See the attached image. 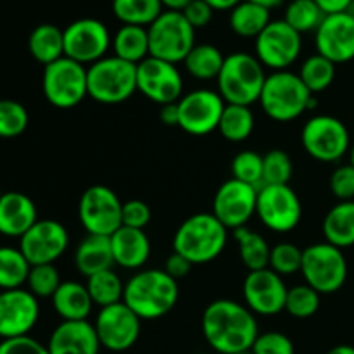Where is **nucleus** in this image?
<instances>
[{"label":"nucleus","instance_id":"obj_1","mask_svg":"<svg viewBox=\"0 0 354 354\" xmlns=\"http://www.w3.org/2000/svg\"><path fill=\"white\" fill-rule=\"evenodd\" d=\"M201 328L209 348L218 354L251 351L259 335L254 313L245 304L232 299H216L207 304Z\"/></svg>","mask_w":354,"mask_h":354},{"label":"nucleus","instance_id":"obj_2","mask_svg":"<svg viewBox=\"0 0 354 354\" xmlns=\"http://www.w3.org/2000/svg\"><path fill=\"white\" fill-rule=\"evenodd\" d=\"M178 296V282L165 270H142L124 283L123 303L140 320H158L175 308Z\"/></svg>","mask_w":354,"mask_h":354},{"label":"nucleus","instance_id":"obj_3","mask_svg":"<svg viewBox=\"0 0 354 354\" xmlns=\"http://www.w3.org/2000/svg\"><path fill=\"white\" fill-rule=\"evenodd\" d=\"M227 230L213 213L192 214L176 228L173 252L182 254L192 265H207L227 248Z\"/></svg>","mask_w":354,"mask_h":354},{"label":"nucleus","instance_id":"obj_4","mask_svg":"<svg viewBox=\"0 0 354 354\" xmlns=\"http://www.w3.org/2000/svg\"><path fill=\"white\" fill-rule=\"evenodd\" d=\"M263 111L279 123L297 120L303 113L318 106V100L301 82L299 75L290 71H273L266 76L261 97Z\"/></svg>","mask_w":354,"mask_h":354},{"label":"nucleus","instance_id":"obj_5","mask_svg":"<svg viewBox=\"0 0 354 354\" xmlns=\"http://www.w3.org/2000/svg\"><path fill=\"white\" fill-rule=\"evenodd\" d=\"M265 68L256 55L234 52L225 55L223 68L218 75V93L227 104L251 106L258 102L265 86Z\"/></svg>","mask_w":354,"mask_h":354},{"label":"nucleus","instance_id":"obj_6","mask_svg":"<svg viewBox=\"0 0 354 354\" xmlns=\"http://www.w3.org/2000/svg\"><path fill=\"white\" fill-rule=\"evenodd\" d=\"M88 97L100 104H121L130 99L137 90V66L106 55L86 68Z\"/></svg>","mask_w":354,"mask_h":354},{"label":"nucleus","instance_id":"obj_7","mask_svg":"<svg viewBox=\"0 0 354 354\" xmlns=\"http://www.w3.org/2000/svg\"><path fill=\"white\" fill-rule=\"evenodd\" d=\"M301 273L304 282L318 294H334L348 280V261L342 249L328 242H318L303 249Z\"/></svg>","mask_w":354,"mask_h":354},{"label":"nucleus","instance_id":"obj_8","mask_svg":"<svg viewBox=\"0 0 354 354\" xmlns=\"http://www.w3.org/2000/svg\"><path fill=\"white\" fill-rule=\"evenodd\" d=\"M147 31L152 57L171 64L185 61L189 52L196 47V30L190 26L185 16L176 10H162Z\"/></svg>","mask_w":354,"mask_h":354},{"label":"nucleus","instance_id":"obj_9","mask_svg":"<svg viewBox=\"0 0 354 354\" xmlns=\"http://www.w3.org/2000/svg\"><path fill=\"white\" fill-rule=\"evenodd\" d=\"M41 90L48 102L59 109H71L85 97H88V80L86 68L69 57L45 66L41 76Z\"/></svg>","mask_w":354,"mask_h":354},{"label":"nucleus","instance_id":"obj_10","mask_svg":"<svg viewBox=\"0 0 354 354\" xmlns=\"http://www.w3.org/2000/svg\"><path fill=\"white\" fill-rule=\"evenodd\" d=\"M304 151L320 162H337L351 149L349 130L339 118L318 114L310 118L301 130Z\"/></svg>","mask_w":354,"mask_h":354},{"label":"nucleus","instance_id":"obj_11","mask_svg":"<svg viewBox=\"0 0 354 354\" xmlns=\"http://www.w3.org/2000/svg\"><path fill=\"white\" fill-rule=\"evenodd\" d=\"M78 218L88 235L111 237L123 227V203L109 187L92 185L80 197Z\"/></svg>","mask_w":354,"mask_h":354},{"label":"nucleus","instance_id":"obj_12","mask_svg":"<svg viewBox=\"0 0 354 354\" xmlns=\"http://www.w3.org/2000/svg\"><path fill=\"white\" fill-rule=\"evenodd\" d=\"M256 214L268 230L287 234L301 223L303 206L290 185H263L258 189Z\"/></svg>","mask_w":354,"mask_h":354},{"label":"nucleus","instance_id":"obj_13","mask_svg":"<svg viewBox=\"0 0 354 354\" xmlns=\"http://www.w3.org/2000/svg\"><path fill=\"white\" fill-rule=\"evenodd\" d=\"M303 40L301 35L283 19H275L254 40V55L263 68L286 71L299 59Z\"/></svg>","mask_w":354,"mask_h":354},{"label":"nucleus","instance_id":"obj_14","mask_svg":"<svg viewBox=\"0 0 354 354\" xmlns=\"http://www.w3.org/2000/svg\"><path fill=\"white\" fill-rule=\"evenodd\" d=\"M111 44L113 37L107 26L93 17L73 21L64 30V55L83 66L106 57Z\"/></svg>","mask_w":354,"mask_h":354},{"label":"nucleus","instance_id":"obj_15","mask_svg":"<svg viewBox=\"0 0 354 354\" xmlns=\"http://www.w3.org/2000/svg\"><path fill=\"white\" fill-rule=\"evenodd\" d=\"M93 327L104 349L123 353L137 344L140 337L142 320L121 301V303L100 308Z\"/></svg>","mask_w":354,"mask_h":354},{"label":"nucleus","instance_id":"obj_16","mask_svg":"<svg viewBox=\"0 0 354 354\" xmlns=\"http://www.w3.org/2000/svg\"><path fill=\"white\" fill-rule=\"evenodd\" d=\"M225 106L227 102L214 90H192L178 100V127L194 137L213 133L218 130Z\"/></svg>","mask_w":354,"mask_h":354},{"label":"nucleus","instance_id":"obj_17","mask_svg":"<svg viewBox=\"0 0 354 354\" xmlns=\"http://www.w3.org/2000/svg\"><path fill=\"white\" fill-rule=\"evenodd\" d=\"M137 90L152 102H178L183 95V78L176 64L149 55L137 64Z\"/></svg>","mask_w":354,"mask_h":354},{"label":"nucleus","instance_id":"obj_18","mask_svg":"<svg viewBox=\"0 0 354 354\" xmlns=\"http://www.w3.org/2000/svg\"><path fill=\"white\" fill-rule=\"evenodd\" d=\"M256 204H258V189L249 183L230 178L218 187L213 197L211 213L220 220L223 227L239 230L245 227L256 214Z\"/></svg>","mask_w":354,"mask_h":354},{"label":"nucleus","instance_id":"obj_19","mask_svg":"<svg viewBox=\"0 0 354 354\" xmlns=\"http://www.w3.org/2000/svg\"><path fill=\"white\" fill-rule=\"evenodd\" d=\"M69 245V234L57 220H38L23 237L19 249L31 266L54 265Z\"/></svg>","mask_w":354,"mask_h":354},{"label":"nucleus","instance_id":"obj_20","mask_svg":"<svg viewBox=\"0 0 354 354\" xmlns=\"http://www.w3.org/2000/svg\"><path fill=\"white\" fill-rule=\"evenodd\" d=\"M287 292L289 289L282 277L270 268L249 272L242 286L245 306L259 317H273L286 311Z\"/></svg>","mask_w":354,"mask_h":354},{"label":"nucleus","instance_id":"obj_21","mask_svg":"<svg viewBox=\"0 0 354 354\" xmlns=\"http://www.w3.org/2000/svg\"><path fill=\"white\" fill-rule=\"evenodd\" d=\"M40 317V304L26 289L0 290V337L30 335Z\"/></svg>","mask_w":354,"mask_h":354},{"label":"nucleus","instance_id":"obj_22","mask_svg":"<svg viewBox=\"0 0 354 354\" xmlns=\"http://www.w3.org/2000/svg\"><path fill=\"white\" fill-rule=\"evenodd\" d=\"M317 54L328 61L344 64L354 59V14L353 10L325 16L315 31Z\"/></svg>","mask_w":354,"mask_h":354},{"label":"nucleus","instance_id":"obj_23","mask_svg":"<svg viewBox=\"0 0 354 354\" xmlns=\"http://www.w3.org/2000/svg\"><path fill=\"white\" fill-rule=\"evenodd\" d=\"M50 354H99L100 342L95 327L88 320L62 322L47 342Z\"/></svg>","mask_w":354,"mask_h":354},{"label":"nucleus","instance_id":"obj_24","mask_svg":"<svg viewBox=\"0 0 354 354\" xmlns=\"http://www.w3.org/2000/svg\"><path fill=\"white\" fill-rule=\"evenodd\" d=\"M37 221V206L26 194L12 190L0 196V234L21 239Z\"/></svg>","mask_w":354,"mask_h":354},{"label":"nucleus","instance_id":"obj_25","mask_svg":"<svg viewBox=\"0 0 354 354\" xmlns=\"http://www.w3.org/2000/svg\"><path fill=\"white\" fill-rule=\"evenodd\" d=\"M114 265L124 270H138L149 261L151 241L144 230L121 227L111 235Z\"/></svg>","mask_w":354,"mask_h":354},{"label":"nucleus","instance_id":"obj_26","mask_svg":"<svg viewBox=\"0 0 354 354\" xmlns=\"http://www.w3.org/2000/svg\"><path fill=\"white\" fill-rule=\"evenodd\" d=\"M52 306L55 313L62 318V322H82L88 320L93 301L86 286L75 280H68V282H62L52 296Z\"/></svg>","mask_w":354,"mask_h":354},{"label":"nucleus","instance_id":"obj_27","mask_svg":"<svg viewBox=\"0 0 354 354\" xmlns=\"http://www.w3.org/2000/svg\"><path fill=\"white\" fill-rule=\"evenodd\" d=\"M114 265L111 237L86 235L75 251V266L86 279L95 273L111 270Z\"/></svg>","mask_w":354,"mask_h":354},{"label":"nucleus","instance_id":"obj_28","mask_svg":"<svg viewBox=\"0 0 354 354\" xmlns=\"http://www.w3.org/2000/svg\"><path fill=\"white\" fill-rule=\"evenodd\" d=\"M325 242L339 249L354 245V201H341L324 218Z\"/></svg>","mask_w":354,"mask_h":354},{"label":"nucleus","instance_id":"obj_29","mask_svg":"<svg viewBox=\"0 0 354 354\" xmlns=\"http://www.w3.org/2000/svg\"><path fill=\"white\" fill-rule=\"evenodd\" d=\"M28 48L35 61L48 66L64 57V30L55 24H38L28 38Z\"/></svg>","mask_w":354,"mask_h":354},{"label":"nucleus","instance_id":"obj_30","mask_svg":"<svg viewBox=\"0 0 354 354\" xmlns=\"http://www.w3.org/2000/svg\"><path fill=\"white\" fill-rule=\"evenodd\" d=\"M113 55L130 62V64H140L142 61L151 55L149 50V31L147 28L130 26L123 24L113 37Z\"/></svg>","mask_w":354,"mask_h":354},{"label":"nucleus","instance_id":"obj_31","mask_svg":"<svg viewBox=\"0 0 354 354\" xmlns=\"http://www.w3.org/2000/svg\"><path fill=\"white\" fill-rule=\"evenodd\" d=\"M228 23L237 37L256 40L259 33L272 23V17H270V9L266 7L251 2V0H242L239 6L230 10Z\"/></svg>","mask_w":354,"mask_h":354},{"label":"nucleus","instance_id":"obj_32","mask_svg":"<svg viewBox=\"0 0 354 354\" xmlns=\"http://www.w3.org/2000/svg\"><path fill=\"white\" fill-rule=\"evenodd\" d=\"M225 55L218 47L211 44H196V47L189 52V55L183 61L187 73L196 80H216L223 68Z\"/></svg>","mask_w":354,"mask_h":354},{"label":"nucleus","instance_id":"obj_33","mask_svg":"<svg viewBox=\"0 0 354 354\" xmlns=\"http://www.w3.org/2000/svg\"><path fill=\"white\" fill-rule=\"evenodd\" d=\"M161 0H113V14L121 24L149 28L162 14Z\"/></svg>","mask_w":354,"mask_h":354},{"label":"nucleus","instance_id":"obj_34","mask_svg":"<svg viewBox=\"0 0 354 354\" xmlns=\"http://www.w3.org/2000/svg\"><path fill=\"white\" fill-rule=\"evenodd\" d=\"M235 241L239 245V256L241 261L249 272H258V270L268 268L270 251L272 248L268 242L254 230H249L248 227H242L235 230Z\"/></svg>","mask_w":354,"mask_h":354},{"label":"nucleus","instance_id":"obj_35","mask_svg":"<svg viewBox=\"0 0 354 354\" xmlns=\"http://www.w3.org/2000/svg\"><path fill=\"white\" fill-rule=\"evenodd\" d=\"M252 130H254V114L248 106H237V104L225 106L218 124V131L225 140L239 144L248 140Z\"/></svg>","mask_w":354,"mask_h":354},{"label":"nucleus","instance_id":"obj_36","mask_svg":"<svg viewBox=\"0 0 354 354\" xmlns=\"http://www.w3.org/2000/svg\"><path fill=\"white\" fill-rule=\"evenodd\" d=\"M85 286L93 304H97L99 308H106L123 301L124 283L113 268L88 277Z\"/></svg>","mask_w":354,"mask_h":354},{"label":"nucleus","instance_id":"obj_37","mask_svg":"<svg viewBox=\"0 0 354 354\" xmlns=\"http://www.w3.org/2000/svg\"><path fill=\"white\" fill-rule=\"evenodd\" d=\"M31 265L19 248H0V290L21 289L26 283Z\"/></svg>","mask_w":354,"mask_h":354},{"label":"nucleus","instance_id":"obj_38","mask_svg":"<svg viewBox=\"0 0 354 354\" xmlns=\"http://www.w3.org/2000/svg\"><path fill=\"white\" fill-rule=\"evenodd\" d=\"M301 82L311 93H320L327 90L335 80V64L320 54H313L303 62L299 69Z\"/></svg>","mask_w":354,"mask_h":354},{"label":"nucleus","instance_id":"obj_39","mask_svg":"<svg viewBox=\"0 0 354 354\" xmlns=\"http://www.w3.org/2000/svg\"><path fill=\"white\" fill-rule=\"evenodd\" d=\"M325 14L315 0H290L283 12V21L299 35L317 31Z\"/></svg>","mask_w":354,"mask_h":354},{"label":"nucleus","instance_id":"obj_40","mask_svg":"<svg viewBox=\"0 0 354 354\" xmlns=\"http://www.w3.org/2000/svg\"><path fill=\"white\" fill-rule=\"evenodd\" d=\"M292 171V159L282 149H272L263 156V185H289Z\"/></svg>","mask_w":354,"mask_h":354},{"label":"nucleus","instance_id":"obj_41","mask_svg":"<svg viewBox=\"0 0 354 354\" xmlns=\"http://www.w3.org/2000/svg\"><path fill=\"white\" fill-rule=\"evenodd\" d=\"M320 296L317 290L311 289L308 283L303 286H294L290 287L287 292L286 301V311L290 317L297 318V320H306L317 315L320 310Z\"/></svg>","mask_w":354,"mask_h":354},{"label":"nucleus","instance_id":"obj_42","mask_svg":"<svg viewBox=\"0 0 354 354\" xmlns=\"http://www.w3.org/2000/svg\"><path fill=\"white\" fill-rule=\"evenodd\" d=\"M30 116L26 107L17 100H0V138H16L28 128Z\"/></svg>","mask_w":354,"mask_h":354},{"label":"nucleus","instance_id":"obj_43","mask_svg":"<svg viewBox=\"0 0 354 354\" xmlns=\"http://www.w3.org/2000/svg\"><path fill=\"white\" fill-rule=\"evenodd\" d=\"M232 175L239 182L249 183V185H263V156L254 151H242L232 159Z\"/></svg>","mask_w":354,"mask_h":354},{"label":"nucleus","instance_id":"obj_44","mask_svg":"<svg viewBox=\"0 0 354 354\" xmlns=\"http://www.w3.org/2000/svg\"><path fill=\"white\" fill-rule=\"evenodd\" d=\"M301 265H303V249L292 242H280L270 251L268 268L279 273L280 277L301 272Z\"/></svg>","mask_w":354,"mask_h":354},{"label":"nucleus","instance_id":"obj_45","mask_svg":"<svg viewBox=\"0 0 354 354\" xmlns=\"http://www.w3.org/2000/svg\"><path fill=\"white\" fill-rule=\"evenodd\" d=\"M61 275L54 265H35L28 275V290L35 297H52L61 286Z\"/></svg>","mask_w":354,"mask_h":354},{"label":"nucleus","instance_id":"obj_46","mask_svg":"<svg viewBox=\"0 0 354 354\" xmlns=\"http://www.w3.org/2000/svg\"><path fill=\"white\" fill-rule=\"evenodd\" d=\"M252 354H296V348L289 335L282 332H263L251 348Z\"/></svg>","mask_w":354,"mask_h":354},{"label":"nucleus","instance_id":"obj_47","mask_svg":"<svg viewBox=\"0 0 354 354\" xmlns=\"http://www.w3.org/2000/svg\"><path fill=\"white\" fill-rule=\"evenodd\" d=\"M328 185L339 201H354V166H337L330 175Z\"/></svg>","mask_w":354,"mask_h":354},{"label":"nucleus","instance_id":"obj_48","mask_svg":"<svg viewBox=\"0 0 354 354\" xmlns=\"http://www.w3.org/2000/svg\"><path fill=\"white\" fill-rule=\"evenodd\" d=\"M151 207H149L144 201L131 199L123 203V227L144 230V228L151 223Z\"/></svg>","mask_w":354,"mask_h":354},{"label":"nucleus","instance_id":"obj_49","mask_svg":"<svg viewBox=\"0 0 354 354\" xmlns=\"http://www.w3.org/2000/svg\"><path fill=\"white\" fill-rule=\"evenodd\" d=\"M0 354H50V351L37 339L23 335V337L3 339L0 342Z\"/></svg>","mask_w":354,"mask_h":354},{"label":"nucleus","instance_id":"obj_50","mask_svg":"<svg viewBox=\"0 0 354 354\" xmlns=\"http://www.w3.org/2000/svg\"><path fill=\"white\" fill-rule=\"evenodd\" d=\"M182 14L185 16V19L189 21L190 26H192L194 30H197V28H204L211 23L214 10L211 9L204 0H192V2L182 10Z\"/></svg>","mask_w":354,"mask_h":354},{"label":"nucleus","instance_id":"obj_51","mask_svg":"<svg viewBox=\"0 0 354 354\" xmlns=\"http://www.w3.org/2000/svg\"><path fill=\"white\" fill-rule=\"evenodd\" d=\"M192 266L194 265L189 261V259L183 258V256L178 254V252H173V254H169L168 259H166L165 272L178 282L180 279H185V277L189 275Z\"/></svg>","mask_w":354,"mask_h":354},{"label":"nucleus","instance_id":"obj_52","mask_svg":"<svg viewBox=\"0 0 354 354\" xmlns=\"http://www.w3.org/2000/svg\"><path fill=\"white\" fill-rule=\"evenodd\" d=\"M315 2H317V6L320 7L325 16L349 12L354 6V0H315Z\"/></svg>","mask_w":354,"mask_h":354},{"label":"nucleus","instance_id":"obj_53","mask_svg":"<svg viewBox=\"0 0 354 354\" xmlns=\"http://www.w3.org/2000/svg\"><path fill=\"white\" fill-rule=\"evenodd\" d=\"M159 120L166 127H178L180 123V114H178V102L165 104L159 109Z\"/></svg>","mask_w":354,"mask_h":354},{"label":"nucleus","instance_id":"obj_54","mask_svg":"<svg viewBox=\"0 0 354 354\" xmlns=\"http://www.w3.org/2000/svg\"><path fill=\"white\" fill-rule=\"evenodd\" d=\"M213 10H232L242 0H204Z\"/></svg>","mask_w":354,"mask_h":354},{"label":"nucleus","instance_id":"obj_55","mask_svg":"<svg viewBox=\"0 0 354 354\" xmlns=\"http://www.w3.org/2000/svg\"><path fill=\"white\" fill-rule=\"evenodd\" d=\"M192 0H161L165 10H176V12H182Z\"/></svg>","mask_w":354,"mask_h":354},{"label":"nucleus","instance_id":"obj_56","mask_svg":"<svg viewBox=\"0 0 354 354\" xmlns=\"http://www.w3.org/2000/svg\"><path fill=\"white\" fill-rule=\"evenodd\" d=\"M325 354H354V346L339 344V346H335V348L328 349Z\"/></svg>","mask_w":354,"mask_h":354},{"label":"nucleus","instance_id":"obj_57","mask_svg":"<svg viewBox=\"0 0 354 354\" xmlns=\"http://www.w3.org/2000/svg\"><path fill=\"white\" fill-rule=\"evenodd\" d=\"M251 2H256V3H259V6H263V7H266V9L272 10L273 7H279L283 0H251Z\"/></svg>","mask_w":354,"mask_h":354},{"label":"nucleus","instance_id":"obj_58","mask_svg":"<svg viewBox=\"0 0 354 354\" xmlns=\"http://www.w3.org/2000/svg\"><path fill=\"white\" fill-rule=\"evenodd\" d=\"M349 165L354 166V144L351 145V149H349Z\"/></svg>","mask_w":354,"mask_h":354},{"label":"nucleus","instance_id":"obj_59","mask_svg":"<svg viewBox=\"0 0 354 354\" xmlns=\"http://www.w3.org/2000/svg\"><path fill=\"white\" fill-rule=\"evenodd\" d=\"M239 354H252L251 351H245V353H239Z\"/></svg>","mask_w":354,"mask_h":354},{"label":"nucleus","instance_id":"obj_60","mask_svg":"<svg viewBox=\"0 0 354 354\" xmlns=\"http://www.w3.org/2000/svg\"><path fill=\"white\" fill-rule=\"evenodd\" d=\"M353 14H354V9H353Z\"/></svg>","mask_w":354,"mask_h":354},{"label":"nucleus","instance_id":"obj_61","mask_svg":"<svg viewBox=\"0 0 354 354\" xmlns=\"http://www.w3.org/2000/svg\"><path fill=\"white\" fill-rule=\"evenodd\" d=\"M0 196H2V194H0Z\"/></svg>","mask_w":354,"mask_h":354}]
</instances>
